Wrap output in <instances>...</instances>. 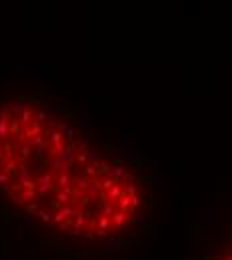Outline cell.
<instances>
[{
  "label": "cell",
  "instance_id": "obj_2",
  "mask_svg": "<svg viewBox=\"0 0 232 260\" xmlns=\"http://www.w3.org/2000/svg\"><path fill=\"white\" fill-rule=\"evenodd\" d=\"M210 260H230V252H228V250H226V252L222 250V252H218L216 256H212Z\"/></svg>",
  "mask_w": 232,
  "mask_h": 260
},
{
  "label": "cell",
  "instance_id": "obj_1",
  "mask_svg": "<svg viewBox=\"0 0 232 260\" xmlns=\"http://www.w3.org/2000/svg\"><path fill=\"white\" fill-rule=\"evenodd\" d=\"M0 198L48 230L84 240L126 232L144 182L126 160L32 96L0 102Z\"/></svg>",
  "mask_w": 232,
  "mask_h": 260
}]
</instances>
